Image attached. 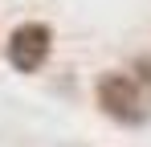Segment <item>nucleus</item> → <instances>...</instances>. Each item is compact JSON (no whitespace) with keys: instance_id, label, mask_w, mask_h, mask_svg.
I'll list each match as a JSON object with an SVG mask.
<instances>
[{"instance_id":"f257e3e1","label":"nucleus","mask_w":151,"mask_h":147,"mask_svg":"<svg viewBox=\"0 0 151 147\" xmlns=\"http://www.w3.org/2000/svg\"><path fill=\"white\" fill-rule=\"evenodd\" d=\"M94 102L119 127H147L151 122V90L127 70H102L94 82Z\"/></svg>"},{"instance_id":"f03ea898","label":"nucleus","mask_w":151,"mask_h":147,"mask_svg":"<svg viewBox=\"0 0 151 147\" xmlns=\"http://www.w3.org/2000/svg\"><path fill=\"white\" fill-rule=\"evenodd\" d=\"M53 53V29L45 21H21L4 37V61L17 74H37Z\"/></svg>"},{"instance_id":"7ed1b4c3","label":"nucleus","mask_w":151,"mask_h":147,"mask_svg":"<svg viewBox=\"0 0 151 147\" xmlns=\"http://www.w3.org/2000/svg\"><path fill=\"white\" fill-rule=\"evenodd\" d=\"M131 74H135V78H139V82H143V86L151 90V57H139V61H135V70H131Z\"/></svg>"}]
</instances>
